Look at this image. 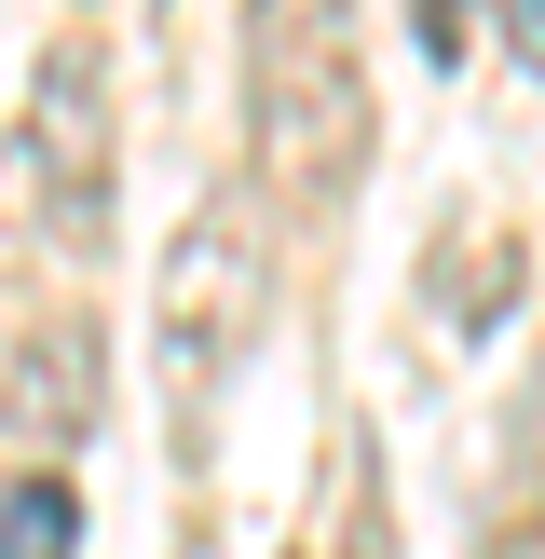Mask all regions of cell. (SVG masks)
<instances>
[{
  "instance_id": "obj_9",
  "label": "cell",
  "mask_w": 545,
  "mask_h": 559,
  "mask_svg": "<svg viewBox=\"0 0 545 559\" xmlns=\"http://www.w3.org/2000/svg\"><path fill=\"white\" fill-rule=\"evenodd\" d=\"M532 559H545V533H532Z\"/></svg>"
},
{
  "instance_id": "obj_4",
  "label": "cell",
  "mask_w": 545,
  "mask_h": 559,
  "mask_svg": "<svg viewBox=\"0 0 545 559\" xmlns=\"http://www.w3.org/2000/svg\"><path fill=\"white\" fill-rule=\"evenodd\" d=\"M109 409V328L96 314H55L14 342V382H0V437L14 451H82Z\"/></svg>"
},
{
  "instance_id": "obj_1",
  "label": "cell",
  "mask_w": 545,
  "mask_h": 559,
  "mask_svg": "<svg viewBox=\"0 0 545 559\" xmlns=\"http://www.w3.org/2000/svg\"><path fill=\"white\" fill-rule=\"evenodd\" d=\"M245 82H259V178L287 218H327L368 164V69L327 14H259L245 27Z\"/></svg>"
},
{
  "instance_id": "obj_5",
  "label": "cell",
  "mask_w": 545,
  "mask_h": 559,
  "mask_svg": "<svg viewBox=\"0 0 545 559\" xmlns=\"http://www.w3.org/2000/svg\"><path fill=\"white\" fill-rule=\"evenodd\" d=\"M436 300H450L463 328L505 314V300H518V246H505V233H477V218H450V246H436Z\"/></svg>"
},
{
  "instance_id": "obj_6",
  "label": "cell",
  "mask_w": 545,
  "mask_h": 559,
  "mask_svg": "<svg viewBox=\"0 0 545 559\" xmlns=\"http://www.w3.org/2000/svg\"><path fill=\"white\" fill-rule=\"evenodd\" d=\"M82 546V491L55 478V464H27L14 491H0V559H69Z\"/></svg>"
},
{
  "instance_id": "obj_8",
  "label": "cell",
  "mask_w": 545,
  "mask_h": 559,
  "mask_svg": "<svg viewBox=\"0 0 545 559\" xmlns=\"http://www.w3.org/2000/svg\"><path fill=\"white\" fill-rule=\"evenodd\" d=\"M505 55H518V69H545V0H518V14H505Z\"/></svg>"
},
{
  "instance_id": "obj_2",
  "label": "cell",
  "mask_w": 545,
  "mask_h": 559,
  "mask_svg": "<svg viewBox=\"0 0 545 559\" xmlns=\"http://www.w3.org/2000/svg\"><path fill=\"white\" fill-rule=\"evenodd\" d=\"M259 300H272V273H259L245 205H205L178 246H164V382L205 396V382L232 369V342L259 328Z\"/></svg>"
},
{
  "instance_id": "obj_3",
  "label": "cell",
  "mask_w": 545,
  "mask_h": 559,
  "mask_svg": "<svg viewBox=\"0 0 545 559\" xmlns=\"http://www.w3.org/2000/svg\"><path fill=\"white\" fill-rule=\"evenodd\" d=\"M27 164H41V233L69 246V260H96V246H109V69H96V41H55L41 55Z\"/></svg>"
},
{
  "instance_id": "obj_7",
  "label": "cell",
  "mask_w": 545,
  "mask_h": 559,
  "mask_svg": "<svg viewBox=\"0 0 545 559\" xmlns=\"http://www.w3.org/2000/svg\"><path fill=\"white\" fill-rule=\"evenodd\" d=\"M341 559H396V519H382L368 464H341Z\"/></svg>"
}]
</instances>
